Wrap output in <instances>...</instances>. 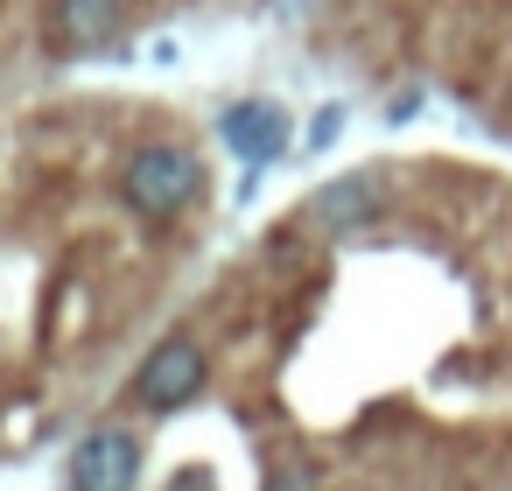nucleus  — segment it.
<instances>
[{
	"instance_id": "f257e3e1",
	"label": "nucleus",
	"mask_w": 512,
	"mask_h": 491,
	"mask_svg": "<svg viewBox=\"0 0 512 491\" xmlns=\"http://www.w3.org/2000/svg\"><path fill=\"white\" fill-rule=\"evenodd\" d=\"M197 190H204V162H197L190 148H176V141L134 148L127 169H120V197H127V211L148 218V225L183 218V211L197 204Z\"/></svg>"
},
{
	"instance_id": "f03ea898",
	"label": "nucleus",
	"mask_w": 512,
	"mask_h": 491,
	"mask_svg": "<svg viewBox=\"0 0 512 491\" xmlns=\"http://www.w3.org/2000/svg\"><path fill=\"white\" fill-rule=\"evenodd\" d=\"M204 372H211L204 344L176 330V337H162V344L141 358V372H134V400H141L148 414H176V407H190V400L204 393Z\"/></svg>"
},
{
	"instance_id": "7ed1b4c3",
	"label": "nucleus",
	"mask_w": 512,
	"mask_h": 491,
	"mask_svg": "<svg viewBox=\"0 0 512 491\" xmlns=\"http://www.w3.org/2000/svg\"><path fill=\"white\" fill-rule=\"evenodd\" d=\"M141 484V435L134 428H92L71 449V491H134Z\"/></svg>"
},
{
	"instance_id": "20e7f679",
	"label": "nucleus",
	"mask_w": 512,
	"mask_h": 491,
	"mask_svg": "<svg viewBox=\"0 0 512 491\" xmlns=\"http://www.w3.org/2000/svg\"><path fill=\"white\" fill-rule=\"evenodd\" d=\"M218 141H225L239 162L267 169V162L288 148V113H281L274 99H246V106H232V113L218 120Z\"/></svg>"
},
{
	"instance_id": "39448f33",
	"label": "nucleus",
	"mask_w": 512,
	"mask_h": 491,
	"mask_svg": "<svg viewBox=\"0 0 512 491\" xmlns=\"http://www.w3.org/2000/svg\"><path fill=\"white\" fill-rule=\"evenodd\" d=\"M379 204H386L379 176H372V169H351V176H337V183H323V190L309 197V225H316V232H358V225L379 218Z\"/></svg>"
},
{
	"instance_id": "423d86ee",
	"label": "nucleus",
	"mask_w": 512,
	"mask_h": 491,
	"mask_svg": "<svg viewBox=\"0 0 512 491\" xmlns=\"http://www.w3.org/2000/svg\"><path fill=\"white\" fill-rule=\"evenodd\" d=\"M50 29H57L64 50H99V43L120 36V0H57Z\"/></svg>"
},
{
	"instance_id": "0eeeda50",
	"label": "nucleus",
	"mask_w": 512,
	"mask_h": 491,
	"mask_svg": "<svg viewBox=\"0 0 512 491\" xmlns=\"http://www.w3.org/2000/svg\"><path fill=\"white\" fill-rule=\"evenodd\" d=\"M337 127H344V120H337V106H323V120H316V127H309V141H316V148H323V141H337Z\"/></svg>"
}]
</instances>
